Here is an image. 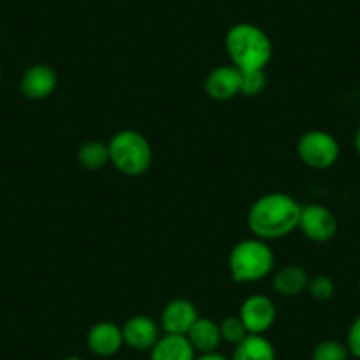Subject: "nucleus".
<instances>
[{
  "mask_svg": "<svg viewBox=\"0 0 360 360\" xmlns=\"http://www.w3.org/2000/svg\"><path fill=\"white\" fill-rule=\"evenodd\" d=\"M302 205L288 193L274 191L259 196L248 212V228L262 240H278L299 230Z\"/></svg>",
  "mask_w": 360,
  "mask_h": 360,
  "instance_id": "nucleus-1",
  "label": "nucleus"
},
{
  "mask_svg": "<svg viewBox=\"0 0 360 360\" xmlns=\"http://www.w3.org/2000/svg\"><path fill=\"white\" fill-rule=\"evenodd\" d=\"M224 50L230 64L240 71H265L274 55L269 34L252 23L230 27L224 37Z\"/></svg>",
  "mask_w": 360,
  "mask_h": 360,
  "instance_id": "nucleus-2",
  "label": "nucleus"
},
{
  "mask_svg": "<svg viewBox=\"0 0 360 360\" xmlns=\"http://www.w3.org/2000/svg\"><path fill=\"white\" fill-rule=\"evenodd\" d=\"M276 256L266 240L258 237L237 242L228 255V270L237 285L258 283L272 274Z\"/></svg>",
  "mask_w": 360,
  "mask_h": 360,
  "instance_id": "nucleus-3",
  "label": "nucleus"
},
{
  "mask_svg": "<svg viewBox=\"0 0 360 360\" xmlns=\"http://www.w3.org/2000/svg\"><path fill=\"white\" fill-rule=\"evenodd\" d=\"M110 165L126 176H141L150 169L154 152L148 138L136 129H120L108 141Z\"/></svg>",
  "mask_w": 360,
  "mask_h": 360,
  "instance_id": "nucleus-4",
  "label": "nucleus"
},
{
  "mask_svg": "<svg viewBox=\"0 0 360 360\" xmlns=\"http://www.w3.org/2000/svg\"><path fill=\"white\" fill-rule=\"evenodd\" d=\"M297 155L311 169H328L341 155L338 138L323 129H309L297 141Z\"/></svg>",
  "mask_w": 360,
  "mask_h": 360,
  "instance_id": "nucleus-5",
  "label": "nucleus"
},
{
  "mask_svg": "<svg viewBox=\"0 0 360 360\" xmlns=\"http://www.w3.org/2000/svg\"><path fill=\"white\" fill-rule=\"evenodd\" d=\"M338 217L328 207L321 205V203L302 205L299 230L302 231L307 240L316 242V244L330 242L338 233Z\"/></svg>",
  "mask_w": 360,
  "mask_h": 360,
  "instance_id": "nucleus-6",
  "label": "nucleus"
},
{
  "mask_svg": "<svg viewBox=\"0 0 360 360\" xmlns=\"http://www.w3.org/2000/svg\"><path fill=\"white\" fill-rule=\"evenodd\" d=\"M238 316L244 321L249 334L265 335L272 328L278 318V309H276L274 300L266 295H249L242 302Z\"/></svg>",
  "mask_w": 360,
  "mask_h": 360,
  "instance_id": "nucleus-7",
  "label": "nucleus"
},
{
  "mask_svg": "<svg viewBox=\"0 0 360 360\" xmlns=\"http://www.w3.org/2000/svg\"><path fill=\"white\" fill-rule=\"evenodd\" d=\"M200 318V311L189 299H173L162 307L159 325L165 334L186 335L195 321Z\"/></svg>",
  "mask_w": 360,
  "mask_h": 360,
  "instance_id": "nucleus-8",
  "label": "nucleus"
},
{
  "mask_svg": "<svg viewBox=\"0 0 360 360\" xmlns=\"http://www.w3.org/2000/svg\"><path fill=\"white\" fill-rule=\"evenodd\" d=\"M240 83H242V71L231 64H223L214 68L207 75L205 83V94L212 101H231L240 94Z\"/></svg>",
  "mask_w": 360,
  "mask_h": 360,
  "instance_id": "nucleus-9",
  "label": "nucleus"
},
{
  "mask_svg": "<svg viewBox=\"0 0 360 360\" xmlns=\"http://www.w3.org/2000/svg\"><path fill=\"white\" fill-rule=\"evenodd\" d=\"M58 85V76L51 65L34 64L27 69L20 79L22 96L30 101H43L55 92Z\"/></svg>",
  "mask_w": 360,
  "mask_h": 360,
  "instance_id": "nucleus-10",
  "label": "nucleus"
},
{
  "mask_svg": "<svg viewBox=\"0 0 360 360\" xmlns=\"http://www.w3.org/2000/svg\"><path fill=\"white\" fill-rule=\"evenodd\" d=\"M161 325L150 316L134 314L127 318L122 325L124 345L136 352H150L161 338Z\"/></svg>",
  "mask_w": 360,
  "mask_h": 360,
  "instance_id": "nucleus-11",
  "label": "nucleus"
},
{
  "mask_svg": "<svg viewBox=\"0 0 360 360\" xmlns=\"http://www.w3.org/2000/svg\"><path fill=\"white\" fill-rule=\"evenodd\" d=\"M86 346L90 353L99 359H110L117 355L124 346L122 327L115 321H98L86 332Z\"/></svg>",
  "mask_w": 360,
  "mask_h": 360,
  "instance_id": "nucleus-12",
  "label": "nucleus"
},
{
  "mask_svg": "<svg viewBox=\"0 0 360 360\" xmlns=\"http://www.w3.org/2000/svg\"><path fill=\"white\" fill-rule=\"evenodd\" d=\"M311 276L307 270L300 265H285L272 274V290L278 295L286 297H299L300 293L307 292Z\"/></svg>",
  "mask_w": 360,
  "mask_h": 360,
  "instance_id": "nucleus-13",
  "label": "nucleus"
},
{
  "mask_svg": "<svg viewBox=\"0 0 360 360\" xmlns=\"http://www.w3.org/2000/svg\"><path fill=\"white\" fill-rule=\"evenodd\" d=\"M189 339L191 346L195 348L196 353H212L217 352L219 345L223 342L221 338L219 323L214 321L212 318L200 316L191 327V330L186 334Z\"/></svg>",
  "mask_w": 360,
  "mask_h": 360,
  "instance_id": "nucleus-14",
  "label": "nucleus"
},
{
  "mask_svg": "<svg viewBox=\"0 0 360 360\" xmlns=\"http://www.w3.org/2000/svg\"><path fill=\"white\" fill-rule=\"evenodd\" d=\"M196 352L186 335L165 334L150 349V360H195Z\"/></svg>",
  "mask_w": 360,
  "mask_h": 360,
  "instance_id": "nucleus-15",
  "label": "nucleus"
},
{
  "mask_svg": "<svg viewBox=\"0 0 360 360\" xmlns=\"http://www.w3.org/2000/svg\"><path fill=\"white\" fill-rule=\"evenodd\" d=\"M230 360H276V348L265 335L249 334L233 346Z\"/></svg>",
  "mask_w": 360,
  "mask_h": 360,
  "instance_id": "nucleus-16",
  "label": "nucleus"
},
{
  "mask_svg": "<svg viewBox=\"0 0 360 360\" xmlns=\"http://www.w3.org/2000/svg\"><path fill=\"white\" fill-rule=\"evenodd\" d=\"M76 161L86 172H99L110 165L108 143L99 140H89L79 145L76 152Z\"/></svg>",
  "mask_w": 360,
  "mask_h": 360,
  "instance_id": "nucleus-17",
  "label": "nucleus"
},
{
  "mask_svg": "<svg viewBox=\"0 0 360 360\" xmlns=\"http://www.w3.org/2000/svg\"><path fill=\"white\" fill-rule=\"evenodd\" d=\"M349 349L345 342L335 339H325L313 348V360H348Z\"/></svg>",
  "mask_w": 360,
  "mask_h": 360,
  "instance_id": "nucleus-18",
  "label": "nucleus"
},
{
  "mask_svg": "<svg viewBox=\"0 0 360 360\" xmlns=\"http://www.w3.org/2000/svg\"><path fill=\"white\" fill-rule=\"evenodd\" d=\"M221 338H223L224 342L231 346H237L238 342L244 341L249 335L248 328H245L244 321L240 320V316H226L223 318V321L219 323Z\"/></svg>",
  "mask_w": 360,
  "mask_h": 360,
  "instance_id": "nucleus-19",
  "label": "nucleus"
},
{
  "mask_svg": "<svg viewBox=\"0 0 360 360\" xmlns=\"http://www.w3.org/2000/svg\"><path fill=\"white\" fill-rule=\"evenodd\" d=\"M266 86V75L265 71H242V83L240 94L248 98H256L265 90Z\"/></svg>",
  "mask_w": 360,
  "mask_h": 360,
  "instance_id": "nucleus-20",
  "label": "nucleus"
},
{
  "mask_svg": "<svg viewBox=\"0 0 360 360\" xmlns=\"http://www.w3.org/2000/svg\"><path fill=\"white\" fill-rule=\"evenodd\" d=\"M307 293L313 297L314 300H320V302H325V300H330L335 293V283L332 281V278L328 276H314V278L309 279V285H307Z\"/></svg>",
  "mask_w": 360,
  "mask_h": 360,
  "instance_id": "nucleus-21",
  "label": "nucleus"
},
{
  "mask_svg": "<svg viewBox=\"0 0 360 360\" xmlns=\"http://www.w3.org/2000/svg\"><path fill=\"white\" fill-rule=\"evenodd\" d=\"M346 346L349 349V355L360 360V314L352 321L346 335Z\"/></svg>",
  "mask_w": 360,
  "mask_h": 360,
  "instance_id": "nucleus-22",
  "label": "nucleus"
},
{
  "mask_svg": "<svg viewBox=\"0 0 360 360\" xmlns=\"http://www.w3.org/2000/svg\"><path fill=\"white\" fill-rule=\"evenodd\" d=\"M195 360H230V359L221 355L219 352H212V353H200V355H196Z\"/></svg>",
  "mask_w": 360,
  "mask_h": 360,
  "instance_id": "nucleus-23",
  "label": "nucleus"
},
{
  "mask_svg": "<svg viewBox=\"0 0 360 360\" xmlns=\"http://www.w3.org/2000/svg\"><path fill=\"white\" fill-rule=\"evenodd\" d=\"M353 147H355V152L359 154V158H360V126L356 127L355 136H353Z\"/></svg>",
  "mask_w": 360,
  "mask_h": 360,
  "instance_id": "nucleus-24",
  "label": "nucleus"
},
{
  "mask_svg": "<svg viewBox=\"0 0 360 360\" xmlns=\"http://www.w3.org/2000/svg\"><path fill=\"white\" fill-rule=\"evenodd\" d=\"M62 360H83L82 356H65V359H62Z\"/></svg>",
  "mask_w": 360,
  "mask_h": 360,
  "instance_id": "nucleus-25",
  "label": "nucleus"
},
{
  "mask_svg": "<svg viewBox=\"0 0 360 360\" xmlns=\"http://www.w3.org/2000/svg\"><path fill=\"white\" fill-rule=\"evenodd\" d=\"M0 79H2V65H0Z\"/></svg>",
  "mask_w": 360,
  "mask_h": 360,
  "instance_id": "nucleus-26",
  "label": "nucleus"
},
{
  "mask_svg": "<svg viewBox=\"0 0 360 360\" xmlns=\"http://www.w3.org/2000/svg\"><path fill=\"white\" fill-rule=\"evenodd\" d=\"M359 292H360V283H359Z\"/></svg>",
  "mask_w": 360,
  "mask_h": 360,
  "instance_id": "nucleus-27",
  "label": "nucleus"
}]
</instances>
